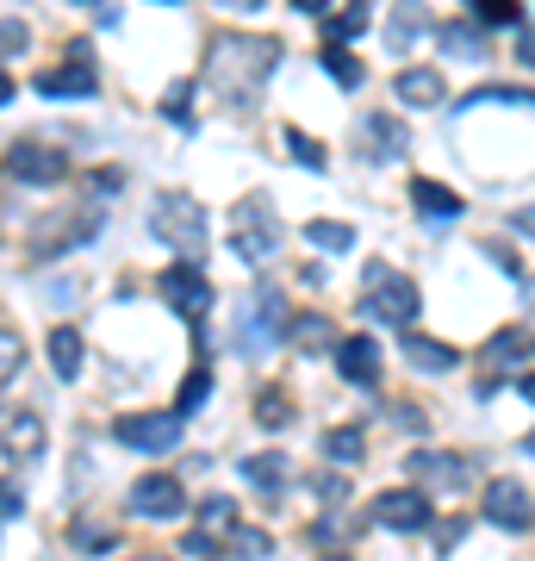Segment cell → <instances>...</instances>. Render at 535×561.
I'll use <instances>...</instances> for the list:
<instances>
[{
	"mask_svg": "<svg viewBox=\"0 0 535 561\" xmlns=\"http://www.w3.org/2000/svg\"><path fill=\"white\" fill-rule=\"evenodd\" d=\"M0 443H7V456H44V419L32 405H7L0 412Z\"/></svg>",
	"mask_w": 535,
	"mask_h": 561,
	"instance_id": "cell-14",
	"label": "cell"
},
{
	"mask_svg": "<svg viewBox=\"0 0 535 561\" xmlns=\"http://www.w3.org/2000/svg\"><path fill=\"white\" fill-rule=\"evenodd\" d=\"M181 556L206 561V556H212V537H206V530H187V537H181Z\"/></svg>",
	"mask_w": 535,
	"mask_h": 561,
	"instance_id": "cell-40",
	"label": "cell"
},
{
	"mask_svg": "<svg viewBox=\"0 0 535 561\" xmlns=\"http://www.w3.org/2000/svg\"><path fill=\"white\" fill-rule=\"evenodd\" d=\"M199 530H206V537H212V530H219V537H231V530H237V505L224 500V493L199 500Z\"/></svg>",
	"mask_w": 535,
	"mask_h": 561,
	"instance_id": "cell-24",
	"label": "cell"
},
{
	"mask_svg": "<svg viewBox=\"0 0 535 561\" xmlns=\"http://www.w3.org/2000/svg\"><path fill=\"white\" fill-rule=\"evenodd\" d=\"M113 437L138 456H168L181 443V419L175 412H125V419H113Z\"/></svg>",
	"mask_w": 535,
	"mask_h": 561,
	"instance_id": "cell-5",
	"label": "cell"
},
{
	"mask_svg": "<svg viewBox=\"0 0 535 561\" xmlns=\"http://www.w3.org/2000/svg\"><path fill=\"white\" fill-rule=\"evenodd\" d=\"M275 69V44L268 38H249V32H224L212 44V81H219L231 101H249L256 94V81Z\"/></svg>",
	"mask_w": 535,
	"mask_h": 561,
	"instance_id": "cell-1",
	"label": "cell"
},
{
	"mask_svg": "<svg viewBox=\"0 0 535 561\" xmlns=\"http://www.w3.org/2000/svg\"><path fill=\"white\" fill-rule=\"evenodd\" d=\"M393 88H398V101L405 106H437L442 101V76L437 69H398Z\"/></svg>",
	"mask_w": 535,
	"mask_h": 561,
	"instance_id": "cell-19",
	"label": "cell"
},
{
	"mask_svg": "<svg viewBox=\"0 0 535 561\" xmlns=\"http://www.w3.org/2000/svg\"><path fill=\"white\" fill-rule=\"evenodd\" d=\"M20 362H25V343H20V331L13 324H0V387L20 375Z\"/></svg>",
	"mask_w": 535,
	"mask_h": 561,
	"instance_id": "cell-30",
	"label": "cell"
},
{
	"mask_svg": "<svg viewBox=\"0 0 535 561\" xmlns=\"http://www.w3.org/2000/svg\"><path fill=\"white\" fill-rule=\"evenodd\" d=\"M523 393H530V400H535V375H523Z\"/></svg>",
	"mask_w": 535,
	"mask_h": 561,
	"instance_id": "cell-44",
	"label": "cell"
},
{
	"mask_svg": "<svg viewBox=\"0 0 535 561\" xmlns=\"http://www.w3.org/2000/svg\"><path fill=\"white\" fill-rule=\"evenodd\" d=\"M516 62L535 69V25H516Z\"/></svg>",
	"mask_w": 535,
	"mask_h": 561,
	"instance_id": "cell-41",
	"label": "cell"
},
{
	"mask_svg": "<svg viewBox=\"0 0 535 561\" xmlns=\"http://www.w3.org/2000/svg\"><path fill=\"white\" fill-rule=\"evenodd\" d=\"M324 561H342V556H324Z\"/></svg>",
	"mask_w": 535,
	"mask_h": 561,
	"instance_id": "cell-45",
	"label": "cell"
},
{
	"mask_svg": "<svg viewBox=\"0 0 535 561\" xmlns=\"http://www.w3.org/2000/svg\"><path fill=\"white\" fill-rule=\"evenodd\" d=\"M224 549H231L237 561H261V556H275V537H268V530H256V524H237V530L224 537Z\"/></svg>",
	"mask_w": 535,
	"mask_h": 561,
	"instance_id": "cell-22",
	"label": "cell"
},
{
	"mask_svg": "<svg viewBox=\"0 0 535 561\" xmlns=\"http://www.w3.org/2000/svg\"><path fill=\"white\" fill-rule=\"evenodd\" d=\"M305 238H312V250H330V256H342V250L356 243V231H349L342 219H312V225H305Z\"/></svg>",
	"mask_w": 535,
	"mask_h": 561,
	"instance_id": "cell-23",
	"label": "cell"
},
{
	"mask_svg": "<svg viewBox=\"0 0 535 561\" xmlns=\"http://www.w3.org/2000/svg\"><path fill=\"white\" fill-rule=\"evenodd\" d=\"M486 518H492L498 530H530V524H535V500H530V486H516V481H492V486H486Z\"/></svg>",
	"mask_w": 535,
	"mask_h": 561,
	"instance_id": "cell-10",
	"label": "cell"
},
{
	"mask_svg": "<svg viewBox=\"0 0 535 561\" xmlns=\"http://www.w3.org/2000/svg\"><path fill=\"white\" fill-rule=\"evenodd\" d=\"M243 481L261 486V493H280V486H287V461L280 456H243Z\"/></svg>",
	"mask_w": 535,
	"mask_h": 561,
	"instance_id": "cell-21",
	"label": "cell"
},
{
	"mask_svg": "<svg viewBox=\"0 0 535 561\" xmlns=\"http://www.w3.org/2000/svg\"><path fill=\"white\" fill-rule=\"evenodd\" d=\"M194 81H175V88H168V94H162V119H175V125H187L194 119Z\"/></svg>",
	"mask_w": 535,
	"mask_h": 561,
	"instance_id": "cell-33",
	"label": "cell"
},
{
	"mask_svg": "<svg viewBox=\"0 0 535 561\" xmlns=\"http://www.w3.org/2000/svg\"><path fill=\"white\" fill-rule=\"evenodd\" d=\"M287 150H293V162H305V169H324V144L305 138L299 125H287Z\"/></svg>",
	"mask_w": 535,
	"mask_h": 561,
	"instance_id": "cell-34",
	"label": "cell"
},
{
	"mask_svg": "<svg viewBox=\"0 0 535 561\" xmlns=\"http://www.w3.org/2000/svg\"><path fill=\"white\" fill-rule=\"evenodd\" d=\"M231 250H237L243 262L280 256V219L268 213V201H243L237 213H231Z\"/></svg>",
	"mask_w": 535,
	"mask_h": 561,
	"instance_id": "cell-4",
	"label": "cell"
},
{
	"mask_svg": "<svg viewBox=\"0 0 535 561\" xmlns=\"http://www.w3.org/2000/svg\"><path fill=\"white\" fill-rule=\"evenodd\" d=\"M312 493H317L324 505H342V500H349V481H342V474H317Z\"/></svg>",
	"mask_w": 535,
	"mask_h": 561,
	"instance_id": "cell-37",
	"label": "cell"
},
{
	"mask_svg": "<svg viewBox=\"0 0 535 561\" xmlns=\"http://www.w3.org/2000/svg\"><path fill=\"white\" fill-rule=\"evenodd\" d=\"M7 169H13L20 181H32V187H57V181L69 175V157L50 150V144H20V150L7 157Z\"/></svg>",
	"mask_w": 535,
	"mask_h": 561,
	"instance_id": "cell-11",
	"label": "cell"
},
{
	"mask_svg": "<svg viewBox=\"0 0 535 561\" xmlns=\"http://www.w3.org/2000/svg\"><path fill=\"white\" fill-rule=\"evenodd\" d=\"M516 231H523V238H535V206H523V213H516Z\"/></svg>",
	"mask_w": 535,
	"mask_h": 561,
	"instance_id": "cell-42",
	"label": "cell"
},
{
	"mask_svg": "<svg viewBox=\"0 0 535 561\" xmlns=\"http://www.w3.org/2000/svg\"><path fill=\"white\" fill-rule=\"evenodd\" d=\"M405 468H411L417 493H455V486H467V474H474V461L449 456V449H411Z\"/></svg>",
	"mask_w": 535,
	"mask_h": 561,
	"instance_id": "cell-6",
	"label": "cell"
},
{
	"mask_svg": "<svg viewBox=\"0 0 535 561\" xmlns=\"http://www.w3.org/2000/svg\"><path fill=\"white\" fill-rule=\"evenodd\" d=\"M75 62H62V69H50V76H38V88L44 94H94V62H88V44H75L69 50Z\"/></svg>",
	"mask_w": 535,
	"mask_h": 561,
	"instance_id": "cell-16",
	"label": "cell"
},
{
	"mask_svg": "<svg viewBox=\"0 0 535 561\" xmlns=\"http://www.w3.org/2000/svg\"><path fill=\"white\" fill-rule=\"evenodd\" d=\"M486 362H492V368H516V362H523V337H516V331H498V337L486 343Z\"/></svg>",
	"mask_w": 535,
	"mask_h": 561,
	"instance_id": "cell-32",
	"label": "cell"
},
{
	"mask_svg": "<svg viewBox=\"0 0 535 561\" xmlns=\"http://www.w3.org/2000/svg\"><path fill=\"white\" fill-rule=\"evenodd\" d=\"M361 300H368V312H374L380 324H411L423 294H417L411 275H398L386 262H368V268H361Z\"/></svg>",
	"mask_w": 535,
	"mask_h": 561,
	"instance_id": "cell-3",
	"label": "cell"
},
{
	"mask_svg": "<svg viewBox=\"0 0 535 561\" xmlns=\"http://www.w3.org/2000/svg\"><path fill=\"white\" fill-rule=\"evenodd\" d=\"M150 231H156L175 256H187V268H199L206 243H212V219H206V206H199L194 194H162L156 213H150Z\"/></svg>",
	"mask_w": 535,
	"mask_h": 561,
	"instance_id": "cell-2",
	"label": "cell"
},
{
	"mask_svg": "<svg viewBox=\"0 0 535 561\" xmlns=\"http://www.w3.org/2000/svg\"><path fill=\"white\" fill-rule=\"evenodd\" d=\"M374 518L386 524V530H423V524H430V500H423L417 486H393V493L374 500Z\"/></svg>",
	"mask_w": 535,
	"mask_h": 561,
	"instance_id": "cell-12",
	"label": "cell"
},
{
	"mask_svg": "<svg viewBox=\"0 0 535 561\" xmlns=\"http://www.w3.org/2000/svg\"><path fill=\"white\" fill-rule=\"evenodd\" d=\"M337 375H342V381H356V387H374V381H380V350H374V337H342V343H337Z\"/></svg>",
	"mask_w": 535,
	"mask_h": 561,
	"instance_id": "cell-15",
	"label": "cell"
},
{
	"mask_svg": "<svg viewBox=\"0 0 535 561\" xmlns=\"http://www.w3.org/2000/svg\"><path fill=\"white\" fill-rule=\"evenodd\" d=\"M317 62H324V69H330V81H337V88H356V81H361V62L349 57V50H342V44H330V50H324V57H317Z\"/></svg>",
	"mask_w": 535,
	"mask_h": 561,
	"instance_id": "cell-29",
	"label": "cell"
},
{
	"mask_svg": "<svg viewBox=\"0 0 535 561\" xmlns=\"http://www.w3.org/2000/svg\"><path fill=\"white\" fill-rule=\"evenodd\" d=\"M479 20L486 25H523V13H516L511 0H479Z\"/></svg>",
	"mask_w": 535,
	"mask_h": 561,
	"instance_id": "cell-36",
	"label": "cell"
},
{
	"mask_svg": "<svg viewBox=\"0 0 535 561\" xmlns=\"http://www.w3.org/2000/svg\"><path fill=\"white\" fill-rule=\"evenodd\" d=\"M356 144L368 150V162H398L411 150V131H405V119H393V113H368V119L356 125Z\"/></svg>",
	"mask_w": 535,
	"mask_h": 561,
	"instance_id": "cell-8",
	"label": "cell"
},
{
	"mask_svg": "<svg viewBox=\"0 0 535 561\" xmlns=\"http://www.w3.org/2000/svg\"><path fill=\"white\" fill-rule=\"evenodd\" d=\"M50 368H57L62 381H75V375H81V337L69 331V324L50 331Z\"/></svg>",
	"mask_w": 535,
	"mask_h": 561,
	"instance_id": "cell-20",
	"label": "cell"
},
{
	"mask_svg": "<svg viewBox=\"0 0 535 561\" xmlns=\"http://www.w3.org/2000/svg\"><path fill=\"white\" fill-rule=\"evenodd\" d=\"M275 331H280V300L275 294H249V300L237 306V343L249 356H261V350L275 343Z\"/></svg>",
	"mask_w": 535,
	"mask_h": 561,
	"instance_id": "cell-9",
	"label": "cell"
},
{
	"mask_svg": "<svg viewBox=\"0 0 535 561\" xmlns=\"http://www.w3.org/2000/svg\"><path fill=\"white\" fill-rule=\"evenodd\" d=\"M156 287H162V300L175 306L181 319H194V324L206 319V306H212V280L199 275V268H187V262H181V268H168Z\"/></svg>",
	"mask_w": 535,
	"mask_h": 561,
	"instance_id": "cell-7",
	"label": "cell"
},
{
	"mask_svg": "<svg viewBox=\"0 0 535 561\" xmlns=\"http://www.w3.org/2000/svg\"><path fill=\"white\" fill-rule=\"evenodd\" d=\"M181 481L175 474H143L138 486H131V512L138 518H181Z\"/></svg>",
	"mask_w": 535,
	"mask_h": 561,
	"instance_id": "cell-13",
	"label": "cell"
},
{
	"mask_svg": "<svg viewBox=\"0 0 535 561\" xmlns=\"http://www.w3.org/2000/svg\"><path fill=\"white\" fill-rule=\"evenodd\" d=\"M442 44H449L455 57H479V50H486V44H479V32H474V25H442Z\"/></svg>",
	"mask_w": 535,
	"mask_h": 561,
	"instance_id": "cell-35",
	"label": "cell"
},
{
	"mask_svg": "<svg viewBox=\"0 0 535 561\" xmlns=\"http://www.w3.org/2000/svg\"><path fill=\"white\" fill-rule=\"evenodd\" d=\"M411 206L423 213V219H455V213H461V194H455V187H442V181H423V175H417V181H411Z\"/></svg>",
	"mask_w": 535,
	"mask_h": 561,
	"instance_id": "cell-18",
	"label": "cell"
},
{
	"mask_svg": "<svg viewBox=\"0 0 535 561\" xmlns=\"http://www.w3.org/2000/svg\"><path fill=\"white\" fill-rule=\"evenodd\" d=\"M361 449H368V437H361L356 424H337V431L324 437V456L342 461V468H349V461H361Z\"/></svg>",
	"mask_w": 535,
	"mask_h": 561,
	"instance_id": "cell-26",
	"label": "cell"
},
{
	"mask_svg": "<svg viewBox=\"0 0 535 561\" xmlns=\"http://www.w3.org/2000/svg\"><path fill=\"white\" fill-rule=\"evenodd\" d=\"M256 419L268 424V431H287V424H293V405H287V393H280V387H268V393L256 400Z\"/></svg>",
	"mask_w": 535,
	"mask_h": 561,
	"instance_id": "cell-28",
	"label": "cell"
},
{
	"mask_svg": "<svg viewBox=\"0 0 535 561\" xmlns=\"http://www.w3.org/2000/svg\"><path fill=\"white\" fill-rule=\"evenodd\" d=\"M474 101H504V106H535V94H523V88H479Z\"/></svg>",
	"mask_w": 535,
	"mask_h": 561,
	"instance_id": "cell-39",
	"label": "cell"
},
{
	"mask_svg": "<svg viewBox=\"0 0 535 561\" xmlns=\"http://www.w3.org/2000/svg\"><path fill=\"white\" fill-rule=\"evenodd\" d=\"M13 101V76H7V69H0V106Z\"/></svg>",
	"mask_w": 535,
	"mask_h": 561,
	"instance_id": "cell-43",
	"label": "cell"
},
{
	"mask_svg": "<svg viewBox=\"0 0 535 561\" xmlns=\"http://www.w3.org/2000/svg\"><path fill=\"white\" fill-rule=\"evenodd\" d=\"M405 362H411V368H423V375H449L461 356L449 350V343H437V337H417V331H405Z\"/></svg>",
	"mask_w": 535,
	"mask_h": 561,
	"instance_id": "cell-17",
	"label": "cell"
},
{
	"mask_svg": "<svg viewBox=\"0 0 535 561\" xmlns=\"http://www.w3.org/2000/svg\"><path fill=\"white\" fill-rule=\"evenodd\" d=\"M206 393H212V368L199 362L194 375L181 381V393H175V419H187V412H199V405H206Z\"/></svg>",
	"mask_w": 535,
	"mask_h": 561,
	"instance_id": "cell-25",
	"label": "cell"
},
{
	"mask_svg": "<svg viewBox=\"0 0 535 561\" xmlns=\"http://www.w3.org/2000/svg\"><path fill=\"white\" fill-rule=\"evenodd\" d=\"M293 343H299V350H324V343H337V331L317 319V312H305V319L293 324Z\"/></svg>",
	"mask_w": 535,
	"mask_h": 561,
	"instance_id": "cell-31",
	"label": "cell"
},
{
	"mask_svg": "<svg viewBox=\"0 0 535 561\" xmlns=\"http://www.w3.org/2000/svg\"><path fill=\"white\" fill-rule=\"evenodd\" d=\"M25 512V486L20 481H0V518H20Z\"/></svg>",
	"mask_w": 535,
	"mask_h": 561,
	"instance_id": "cell-38",
	"label": "cell"
},
{
	"mask_svg": "<svg viewBox=\"0 0 535 561\" xmlns=\"http://www.w3.org/2000/svg\"><path fill=\"white\" fill-rule=\"evenodd\" d=\"M324 32H330V38H361V32H368V7H342V13H324Z\"/></svg>",
	"mask_w": 535,
	"mask_h": 561,
	"instance_id": "cell-27",
	"label": "cell"
}]
</instances>
